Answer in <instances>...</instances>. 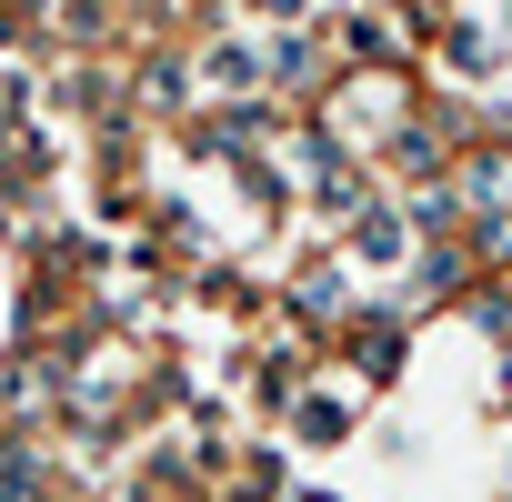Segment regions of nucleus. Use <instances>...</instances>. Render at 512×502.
Here are the masks:
<instances>
[{"label":"nucleus","instance_id":"1","mask_svg":"<svg viewBox=\"0 0 512 502\" xmlns=\"http://www.w3.org/2000/svg\"><path fill=\"white\" fill-rule=\"evenodd\" d=\"M0 502H71V472L41 432H0Z\"/></svg>","mask_w":512,"mask_h":502},{"label":"nucleus","instance_id":"2","mask_svg":"<svg viewBox=\"0 0 512 502\" xmlns=\"http://www.w3.org/2000/svg\"><path fill=\"white\" fill-rule=\"evenodd\" d=\"M362 302H352V272L342 262H312V272H292V322H312V332H342Z\"/></svg>","mask_w":512,"mask_h":502},{"label":"nucleus","instance_id":"3","mask_svg":"<svg viewBox=\"0 0 512 502\" xmlns=\"http://www.w3.org/2000/svg\"><path fill=\"white\" fill-rule=\"evenodd\" d=\"M292 432H312V442L352 432V382H322V392H292Z\"/></svg>","mask_w":512,"mask_h":502},{"label":"nucleus","instance_id":"4","mask_svg":"<svg viewBox=\"0 0 512 502\" xmlns=\"http://www.w3.org/2000/svg\"><path fill=\"white\" fill-rule=\"evenodd\" d=\"M262 21H312V0H262Z\"/></svg>","mask_w":512,"mask_h":502}]
</instances>
